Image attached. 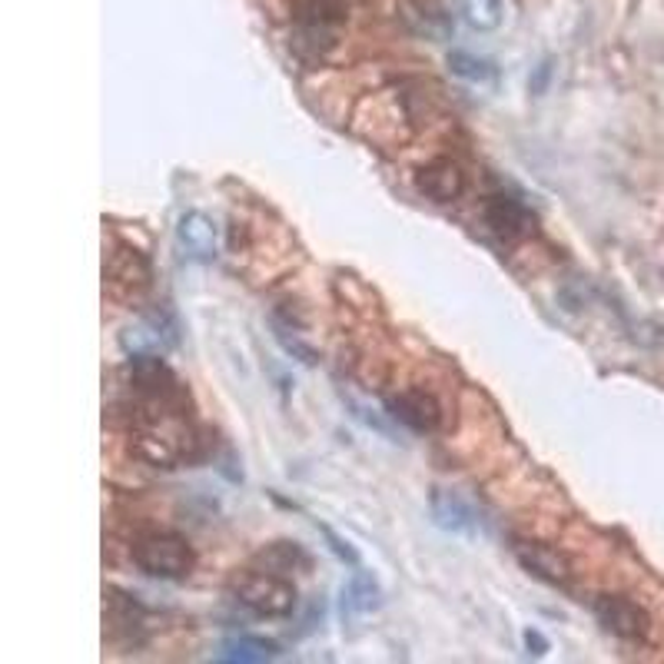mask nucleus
<instances>
[{"mask_svg": "<svg viewBox=\"0 0 664 664\" xmlns=\"http://www.w3.org/2000/svg\"><path fill=\"white\" fill-rule=\"evenodd\" d=\"M433 518L443 525L445 532H455V535H462V532L472 528V512H468V505H465L462 498L448 495V492H436V495H433Z\"/></svg>", "mask_w": 664, "mask_h": 664, "instance_id": "12", "label": "nucleus"}, {"mask_svg": "<svg viewBox=\"0 0 664 664\" xmlns=\"http://www.w3.org/2000/svg\"><path fill=\"white\" fill-rule=\"evenodd\" d=\"M346 612L353 615H373L379 608V585L369 575H353L346 592H343Z\"/></svg>", "mask_w": 664, "mask_h": 664, "instance_id": "13", "label": "nucleus"}, {"mask_svg": "<svg viewBox=\"0 0 664 664\" xmlns=\"http://www.w3.org/2000/svg\"><path fill=\"white\" fill-rule=\"evenodd\" d=\"M595 615H598V622H602L615 638H622V642H645L648 632H652L648 615H645L635 602H628V598H622V595H602V598L595 602Z\"/></svg>", "mask_w": 664, "mask_h": 664, "instance_id": "4", "label": "nucleus"}, {"mask_svg": "<svg viewBox=\"0 0 664 664\" xmlns=\"http://www.w3.org/2000/svg\"><path fill=\"white\" fill-rule=\"evenodd\" d=\"M518 562L542 582L548 585H558V588H568L572 585V565L562 552L542 545V542H522L518 545Z\"/></svg>", "mask_w": 664, "mask_h": 664, "instance_id": "6", "label": "nucleus"}, {"mask_svg": "<svg viewBox=\"0 0 664 664\" xmlns=\"http://www.w3.org/2000/svg\"><path fill=\"white\" fill-rule=\"evenodd\" d=\"M120 343L133 356H157V353L170 349V329L160 326V323H153V319H143V323L123 329Z\"/></svg>", "mask_w": 664, "mask_h": 664, "instance_id": "11", "label": "nucleus"}, {"mask_svg": "<svg viewBox=\"0 0 664 664\" xmlns=\"http://www.w3.org/2000/svg\"><path fill=\"white\" fill-rule=\"evenodd\" d=\"M276 652H279V648H276V645H269L266 638H232L229 645H222L220 648V658L222 662L259 664V662H269Z\"/></svg>", "mask_w": 664, "mask_h": 664, "instance_id": "14", "label": "nucleus"}, {"mask_svg": "<svg viewBox=\"0 0 664 664\" xmlns=\"http://www.w3.org/2000/svg\"><path fill=\"white\" fill-rule=\"evenodd\" d=\"M103 276H107L110 296H120L123 303H130V299H137L150 289V262L130 246H120V249L110 246L107 249Z\"/></svg>", "mask_w": 664, "mask_h": 664, "instance_id": "3", "label": "nucleus"}, {"mask_svg": "<svg viewBox=\"0 0 664 664\" xmlns=\"http://www.w3.org/2000/svg\"><path fill=\"white\" fill-rule=\"evenodd\" d=\"M416 187H419V194H426V197L436 200V204H452V200H458L462 190H465V174H462V167L452 163V160H433V163L419 167Z\"/></svg>", "mask_w": 664, "mask_h": 664, "instance_id": "7", "label": "nucleus"}, {"mask_svg": "<svg viewBox=\"0 0 664 664\" xmlns=\"http://www.w3.org/2000/svg\"><path fill=\"white\" fill-rule=\"evenodd\" d=\"M232 595L242 608L256 612L259 618H286L296 608V588L286 575L249 568L232 578Z\"/></svg>", "mask_w": 664, "mask_h": 664, "instance_id": "2", "label": "nucleus"}, {"mask_svg": "<svg viewBox=\"0 0 664 664\" xmlns=\"http://www.w3.org/2000/svg\"><path fill=\"white\" fill-rule=\"evenodd\" d=\"M452 7L475 33H495L505 23V0H452Z\"/></svg>", "mask_w": 664, "mask_h": 664, "instance_id": "10", "label": "nucleus"}, {"mask_svg": "<svg viewBox=\"0 0 664 664\" xmlns=\"http://www.w3.org/2000/svg\"><path fill=\"white\" fill-rule=\"evenodd\" d=\"M525 638H528V645H532V648H535V652H545V648H548V645H545V648H542V642H538V635H535V632H528V635H525Z\"/></svg>", "mask_w": 664, "mask_h": 664, "instance_id": "16", "label": "nucleus"}, {"mask_svg": "<svg viewBox=\"0 0 664 664\" xmlns=\"http://www.w3.org/2000/svg\"><path fill=\"white\" fill-rule=\"evenodd\" d=\"M485 220L492 226V232H495L498 239H505V242L525 236V232L532 229V222H535L532 220V210H528L522 200L508 197V194H498L495 200H488Z\"/></svg>", "mask_w": 664, "mask_h": 664, "instance_id": "8", "label": "nucleus"}, {"mask_svg": "<svg viewBox=\"0 0 664 664\" xmlns=\"http://www.w3.org/2000/svg\"><path fill=\"white\" fill-rule=\"evenodd\" d=\"M180 242H184V249L194 259H204V262L217 259V249H220L217 226H214L210 217H204V214H187L180 220Z\"/></svg>", "mask_w": 664, "mask_h": 664, "instance_id": "9", "label": "nucleus"}, {"mask_svg": "<svg viewBox=\"0 0 664 664\" xmlns=\"http://www.w3.org/2000/svg\"><path fill=\"white\" fill-rule=\"evenodd\" d=\"M448 67H452L455 77H465V80H475V83H485V80L495 77V67L485 57L472 53V50H452L448 53Z\"/></svg>", "mask_w": 664, "mask_h": 664, "instance_id": "15", "label": "nucleus"}, {"mask_svg": "<svg viewBox=\"0 0 664 664\" xmlns=\"http://www.w3.org/2000/svg\"><path fill=\"white\" fill-rule=\"evenodd\" d=\"M386 406L406 429H416V433H439L445 419L443 403L426 389H406V393L386 399Z\"/></svg>", "mask_w": 664, "mask_h": 664, "instance_id": "5", "label": "nucleus"}, {"mask_svg": "<svg viewBox=\"0 0 664 664\" xmlns=\"http://www.w3.org/2000/svg\"><path fill=\"white\" fill-rule=\"evenodd\" d=\"M130 558L150 578H187L197 565L194 545L180 532H147L133 542Z\"/></svg>", "mask_w": 664, "mask_h": 664, "instance_id": "1", "label": "nucleus"}]
</instances>
